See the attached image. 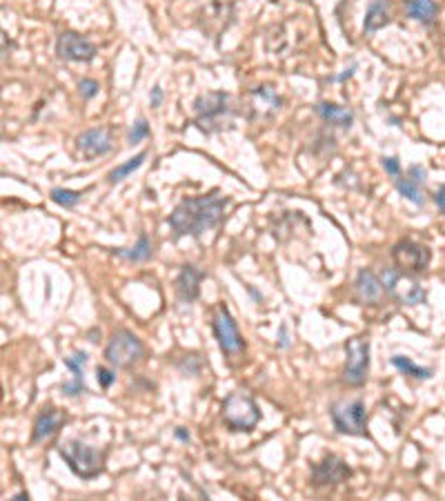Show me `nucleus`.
<instances>
[{
	"label": "nucleus",
	"instance_id": "f257e3e1",
	"mask_svg": "<svg viewBox=\"0 0 445 501\" xmlns=\"http://www.w3.org/2000/svg\"><path fill=\"white\" fill-rule=\"evenodd\" d=\"M225 203L227 201L220 196L185 199L170 214V225L176 232V237H201L203 232L220 223Z\"/></svg>",
	"mask_w": 445,
	"mask_h": 501
},
{
	"label": "nucleus",
	"instance_id": "f03ea898",
	"mask_svg": "<svg viewBox=\"0 0 445 501\" xmlns=\"http://www.w3.org/2000/svg\"><path fill=\"white\" fill-rule=\"evenodd\" d=\"M58 454L67 461L71 473L83 479H94L105 468L102 466L105 464V452L87 446L83 441H65V444L58 446Z\"/></svg>",
	"mask_w": 445,
	"mask_h": 501
},
{
	"label": "nucleus",
	"instance_id": "7ed1b4c3",
	"mask_svg": "<svg viewBox=\"0 0 445 501\" xmlns=\"http://www.w3.org/2000/svg\"><path fill=\"white\" fill-rule=\"evenodd\" d=\"M222 421L232 430H243V432L254 430L261 421V410L254 401V396L245 390L230 392L225 401H222Z\"/></svg>",
	"mask_w": 445,
	"mask_h": 501
},
{
	"label": "nucleus",
	"instance_id": "20e7f679",
	"mask_svg": "<svg viewBox=\"0 0 445 501\" xmlns=\"http://www.w3.org/2000/svg\"><path fill=\"white\" fill-rule=\"evenodd\" d=\"M143 355H145V348L141 343V338L136 334H131L129 330L114 332L105 348V359L114 367H131L134 363H138L143 359Z\"/></svg>",
	"mask_w": 445,
	"mask_h": 501
},
{
	"label": "nucleus",
	"instance_id": "39448f33",
	"mask_svg": "<svg viewBox=\"0 0 445 501\" xmlns=\"http://www.w3.org/2000/svg\"><path fill=\"white\" fill-rule=\"evenodd\" d=\"M212 328H214V336L220 346V350L225 352L227 359H236L241 357L245 352V341L236 328V321L232 319L230 310L225 305H218L216 312H214V321H212Z\"/></svg>",
	"mask_w": 445,
	"mask_h": 501
},
{
	"label": "nucleus",
	"instance_id": "423d86ee",
	"mask_svg": "<svg viewBox=\"0 0 445 501\" xmlns=\"http://www.w3.org/2000/svg\"><path fill=\"white\" fill-rule=\"evenodd\" d=\"M383 285L392 297L405 305H419L425 301V290L417 278H412L410 272H403L398 268H388L383 272Z\"/></svg>",
	"mask_w": 445,
	"mask_h": 501
},
{
	"label": "nucleus",
	"instance_id": "0eeeda50",
	"mask_svg": "<svg viewBox=\"0 0 445 501\" xmlns=\"http://www.w3.org/2000/svg\"><path fill=\"white\" fill-rule=\"evenodd\" d=\"M334 428L343 435H367V415L363 401H338L332 406Z\"/></svg>",
	"mask_w": 445,
	"mask_h": 501
},
{
	"label": "nucleus",
	"instance_id": "6e6552de",
	"mask_svg": "<svg viewBox=\"0 0 445 501\" xmlns=\"http://www.w3.org/2000/svg\"><path fill=\"white\" fill-rule=\"evenodd\" d=\"M345 352H348V361H345L343 379L350 383V386H361L367 377V367H369V343L361 336L350 338V341L345 343Z\"/></svg>",
	"mask_w": 445,
	"mask_h": 501
},
{
	"label": "nucleus",
	"instance_id": "1a4fd4ad",
	"mask_svg": "<svg viewBox=\"0 0 445 501\" xmlns=\"http://www.w3.org/2000/svg\"><path fill=\"white\" fill-rule=\"evenodd\" d=\"M392 257L398 270L410 272V274H417L423 272L429 263V249L425 245H419L414 241H400L394 245L392 249Z\"/></svg>",
	"mask_w": 445,
	"mask_h": 501
},
{
	"label": "nucleus",
	"instance_id": "9d476101",
	"mask_svg": "<svg viewBox=\"0 0 445 501\" xmlns=\"http://www.w3.org/2000/svg\"><path fill=\"white\" fill-rule=\"evenodd\" d=\"M194 107H196V123L201 125V129L210 131L212 127H218L220 116L227 112V94L214 92L198 96Z\"/></svg>",
	"mask_w": 445,
	"mask_h": 501
},
{
	"label": "nucleus",
	"instance_id": "9b49d317",
	"mask_svg": "<svg viewBox=\"0 0 445 501\" xmlns=\"http://www.w3.org/2000/svg\"><path fill=\"white\" fill-rule=\"evenodd\" d=\"M56 54L61 56L63 61L87 63L96 56V47L87 38L73 34V32H65L56 40Z\"/></svg>",
	"mask_w": 445,
	"mask_h": 501
},
{
	"label": "nucleus",
	"instance_id": "f8f14e48",
	"mask_svg": "<svg viewBox=\"0 0 445 501\" xmlns=\"http://www.w3.org/2000/svg\"><path fill=\"white\" fill-rule=\"evenodd\" d=\"M350 477V468L343 459H338L334 454H328L321 464L314 466V473H312V479H314L316 485H332V483H340Z\"/></svg>",
	"mask_w": 445,
	"mask_h": 501
},
{
	"label": "nucleus",
	"instance_id": "ddd939ff",
	"mask_svg": "<svg viewBox=\"0 0 445 501\" xmlns=\"http://www.w3.org/2000/svg\"><path fill=\"white\" fill-rule=\"evenodd\" d=\"M78 150L85 158H96L112 150V131L107 127L87 129L78 136Z\"/></svg>",
	"mask_w": 445,
	"mask_h": 501
},
{
	"label": "nucleus",
	"instance_id": "4468645a",
	"mask_svg": "<svg viewBox=\"0 0 445 501\" xmlns=\"http://www.w3.org/2000/svg\"><path fill=\"white\" fill-rule=\"evenodd\" d=\"M383 288L385 285L381 278H376V274L369 270H361L359 276H356V297H359V301L365 305L379 303L383 297Z\"/></svg>",
	"mask_w": 445,
	"mask_h": 501
},
{
	"label": "nucleus",
	"instance_id": "2eb2a0df",
	"mask_svg": "<svg viewBox=\"0 0 445 501\" xmlns=\"http://www.w3.org/2000/svg\"><path fill=\"white\" fill-rule=\"evenodd\" d=\"M203 274L194 268V265H183L181 274L176 278V294L183 303H191L198 297V283Z\"/></svg>",
	"mask_w": 445,
	"mask_h": 501
},
{
	"label": "nucleus",
	"instance_id": "dca6fc26",
	"mask_svg": "<svg viewBox=\"0 0 445 501\" xmlns=\"http://www.w3.org/2000/svg\"><path fill=\"white\" fill-rule=\"evenodd\" d=\"M65 423V415L63 412H58L56 408H47L42 412V415L36 419V425H34V444L38 441H44L49 439L52 435H56L58 430L63 428Z\"/></svg>",
	"mask_w": 445,
	"mask_h": 501
},
{
	"label": "nucleus",
	"instance_id": "f3484780",
	"mask_svg": "<svg viewBox=\"0 0 445 501\" xmlns=\"http://www.w3.org/2000/svg\"><path fill=\"white\" fill-rule=\"evenodd\" d=\"M87 363V355L85 352H76L73 357L65 359V365L71 370L73 375V381L71 383H65L63 386V392L69 394V396H76L81 392H85V383H83V365Z\"/></svg>",
	"mask_w": 445,
	"mask_h": 501
},
{
	"label": "nucleus",
	"instance_id": "a211bd4d",
	"mask_svg": "<svg viewBox=\"0 0 445 501\" xmlns=\"http://www.w3.org/2000/svg\"><path fill=\"white\" fill-rule=\"evenodd\" d=\"M388 7H390L388 0H372V5H369L367 16H365V32H376V29L390 23Z\"/></svg>",
	"mask_w": 445,
	"mask_h": 501
},
{
	"label": "nucleus",
	"instance_id": "6ab92c4d",
	"mask_svg": "<svg viewBox=\"0 0 445 501\" xmlns=\"http://www.w3.org/2000/svg\"><path fill=\"white\" fill-rule=\"evenodd\" d=\"M316 112H319L328 123L338 125V127H350L352 121H354V116H352L350 110L338 107V105H334V102H319Z\"/></svg>",
	"mask_w": 445,
	"mask_h": 501
},
{
	"label": "nucleus",
	"instance_id": "aec40b11",
	"mask_svg": "<svg viewBox=\"0 0 445 501\" xmlns=\"http://www.w3.org/2000/svg\"><path fill=\"white\" fill-rule=\"evenodd\" d=\"M408 16L412 20H419L423 25H429L437 18L434 0H408Z\"/></svg>",
	"mask_w": 445,
	"mask_h": 501
},
{
	"label": "nucleus",
	"instance_id": "412c9836",
	"mask_svg": "<svg viewBox=\"0 0 445 501\" xmlns=\"http://www.w3.org/2000/svg\"><path fill=\"white\" fill-rule=\"evenodd\" d=\"M392 365L398 367L400 375H408V377H414V379H429L432 377V370L429 367H419V365H414L408 357H392Z\"/></svg>",
	"mask_w": 445,
	"mask_h": 501
},
{
	"label": "nucleus",
	"instance_id": "4be33fe9",
	"mask_svg": "<svg viewBox=\"0 0 445 501\" xmlns=\"http://www.w3.org/2000/svg\"><path fill=\"white\" fill-rule=\"evenodd\" d=\"M147 158V152H141V154H136L134 158H129L127 163H123V165H118L116 170H112L109 172V183H121L123 179H127V176L134 172V170H138L141 165H143V160Z\"/></svg>",
	"mask_w": 445,
	"mask_h": 501
},
{
	"label": "nucleus",
	"instance_id": "5701e85b",
	"mask_svg": "<svg viewBox=\"0 0 445 501\" xmlns=\"http://www.w3.org/2000/svg\"><path fill=\"white\" fill-rule=\"evenodd\" d=\"M116 254L125 257L129 261H145V259L152 257V243H150V239H147V234H141L136 247L134 249H116Z\"/></svg>",
	"mask_w": 445,
	"mask_h": 501
},
{
	"label": "nucleus",
	"instance_id": "b1692460",
	"mask_svg": "<svg viewBox=\"0 0 445 501\" xmlns=\"http://www.w3.org/2000/svg\"><path fill=\"white\" fill-rule=\"evenodd\" d=\"M396 189L400 191V196H405L408 201L417 203V205H423V196L417 187L414 181H408V179H396Z\"/></svg>",
	"mask_w": 445,
	"mask_h": 501
},
{
	"label": "nucleus",
	"instance_id": "393cba45",
	"mask_svg": "<svg viewBox=\"0 0 445 501\" xmlns=\"http://www.w3.org/2000/svg\"><path fill=\"white\" fill-rule=\"evenodd\" d=\"M52 201L58 203V205H63V208H73V205L81 201V191L56 187V189H52Z\"/></svg>",
	"mask_w": 445,
	"mask_h": 501
},
{
	"label": "nucleus",
	"instance_id": "a878e982",
	"mask_svg": "<svg viewBox=\"0 0 445 501\" xmlns=\"http://www.w3.org/2000/svg\"><path fill=\"white\" fill-rule=\"evenodd\" d=\"M147 134H150V125H147L145 119H141L136 125H134V129L129 131V143H131V145H134V143H141Z\"/></svg>",
	"mask_w": 445,
	"mask_h": 501
},
{
	"label": "nucleus",
	"instance_id": "bb28decb",
	"mask_svg": "<svg viewBox=\"0 0 445 501\" xmlns=\"http://www.w3.org/2000/svg\"><path fill=\"white\" fill-rule=\"evenodd\" d=\"M78 90H81V94H83L85 98H94V96L98 94V83L92 81V78H83V81L78 83Z\"/></svg>",
	"mask_w": 445,
	"mask_h": 501
},
{
	"label": "nucleus",
	"instance_id": "cd10ccee",
	"mask_svg": "<svg viewBox=\"0 0 445 501\" xmlns=\"http://www.w3.org/2000/svg\"><path fill=\"white\" fill-rule=\"evenodd\" d=\"M96 377H98V383H100L102 388H109L112 383H114V379H116V375H114V372H109L107 367H102V365H100L98 370H96Z\"/></svg>",
	"mask_w": 445,
	"mask_h": 501
},
{
	"label": "nucleus",
	"instance_id": "c85d7f7f",
	"mask_svg": "<svg viewBox=\"0 0 445 501\" xmlns=\"http://www.w3.org/2000/svg\"><path fill=\"white\" fill-rule=\"evenodd\" d=\"M383 167H385V172L392 174V176H400V167L396 163V158H383Z\"/></svg>",
	"mask_w": 445,
	"mask_h": 501
},
{
	"label": "nucleus",
	"instance_id": "c756f323",
	"mask_svg": "<svg viewBox=\"0 0 445 501\" xmlns=\"http://www.w3.org/2000/svg\"><path fill=\"white\" fill-rule=\"evenodd\" d=\"M410 176H412V181H414V183H423V179H425V170L419 167V165H412V167H410Z\"/></svg>",
	"mask_w": 445,
	"mask_h": 501
},
{
	"label": "nucleus",
	"instance_id": "7c9ffc66",
	"mask_svg": "<svg viewBox=\"0 0 445 501\" xmlns=\"http://www.w3.org/2000/svg\"><path fill=\"white\" fill-rule=\"evenodd\" d=\"M434 203H437V208L441 212H445V185L437 191V196H434Z\"/></svg>",
	"mask_w": 445,
	"mask_h": 501
},
{
	"label": "nucleus",
	"instance_id": "2f4dec72",
	"mask_svg": "<svg viewBox=\"0 0 445 501\" xmlns=\"http://www.w3.org/2000/svg\"><path fill=\"white\" fill-rule=\"evenodd\" d=\"M160 98H162L160 87H154V94H152V105H154V107H158V105H160Z\"/></svg>",
	"mask_w": 445,
	"mask_h": 501
},
{
	"label": "nucleus",
	"instance_id": "473e14b6",
	"mask_svg": "<svg viewBox=\"0 0 445 501\" xmlns=\"http://www.w3.org/2000/svg\"><path fill=\"white\" fill-rule=\"evenodd\" d=\"M176 437H178V439H183V441H187V439H189V435H187L183 428H178V430H176Z\"/></svg>",
	"mask_w": 445,
	"mask_h": 501
},
{
	"label": "nucleus",
	"instance_id": "72a5a7b5",
	"mask_svg": "<svg viewBox=\"0 0 445 501\" xmlns=\"http://www.w3.org/2000/svg\"><path fill=\"white\" fill-rule=\"evenodd\" d=\"M280 346H287V336H285V328H280Z\"/></svg>",
	"mask_w": 445,
	"mask_h": 501
}]
</instances>
